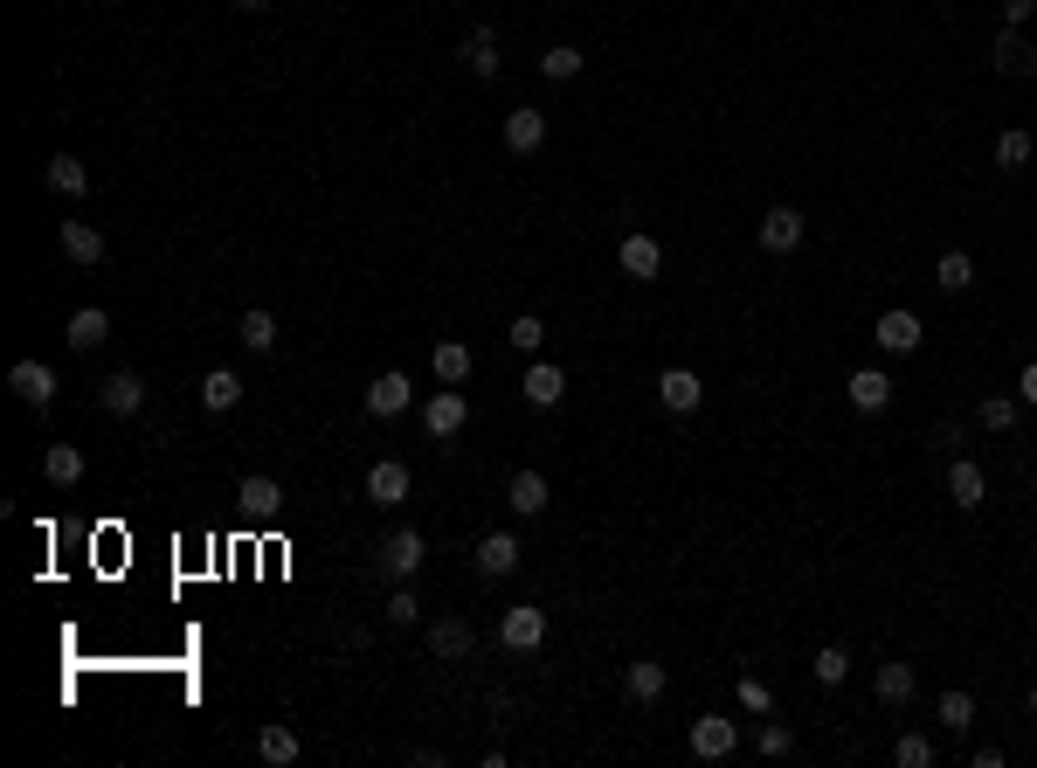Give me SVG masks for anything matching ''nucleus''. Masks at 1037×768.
Here are the masks:
<instances>
[{
  "mask_svg": "<svg viewBox=\"0 0 1037 768\" xmlns=\"http://www.w3.org/2000/svg\"><path fill=\"white\" fill-rule=\"evenodd\" d=\"M42 181L56 188V194H70V201H76V194H90V167L76 160V152H56V160L42 167Z\"/></svg>",
  "mask_w": 1037,
  "mask_h": 768,
  "instance_id": "b1692460",
  "label": "nucleus"
},
{
  "mask_svg": "<svg viewBox=\"0 0 1037 768\" xmlns=\"http://www.w3.org/2000/svg\"><path fill=\"white\" fill-rule=\"evenodd\" d=\"M913 664H878V679H872V693H878V706H906L913 700Z\"/></svg>",
  "mask_w": 1037,
  "mask_h": 768,
  "instance_id": "393cba45",
  "label": "nucleus"
},
{
  "mask_svg": "<svg viewBox=\"0 0 1037 768\" xmlns=\"http://www.w3.org/2000/svg\"><path fill=\"white\" fill-rule=\"evenodd\" d=\"M236 8H270V0H236Z\"/></svg>",
  "mask_w": 1037,
  "mask_h": 768,
  "instance_id": "49530a36",
  "label": "nucleus"
},
{
  "mask_svg": "<svg viewBox=\"0 0 1037 768\" xmlns=\"http://www.w3.org/2000/svg\"><path fill=\"white\" fill-rule=\"evenodd\" d=\"M1030 152H1037L1030 132H1003V139H996V167H1003V173H1017V167H1030Z\"/></svg>",
  "mask_w": 1037,
  "mask_h": 768,
  "instance_id": "c9c22d12",
  "label": "nucleus"
},
{
  "mask_svg": "<svg viewBox=\"0 0 1037 768\" xmlns=\"http://www.w3.org/2000/svg\"><path fill=\"white\" fill-rule=\"evenodd\" d=\"M8 388L29 402V408H49V402H56V374H49L42 361H14V367H8Z\"/></svg>",
  "mask_w": 1037,
  "mask_h": 768,
  "instance_id": "1a4fd4ad",
  "label": "nucleus"
},
{
  "mask_svg": "<svg viewBox=\"0 0 1037 768\" xmlns=\"http://www.w3.org/2000/svg\"><path fill=\"white\" fill-rule=\"evenodd\" d=\"M512 568H518V541H512V533H484V541H478V575L499 582Z\"/></svg>",
  "mask_w": 1037,
  "mask_h": 768,
  "instance_id": "412c9836",
  "label": "nucleus"
},
{
  "mask_svg": "<svg viewBox=\"0 0 1037 768\" xmlns=\"http://www.w3.org/2000/svg\"><path fill=\"white\" fill-rule=\"evenodd\" d=\"M734 748H740V727H734V721H719V713L692 721V755H698V761H726Z\"/></svg>",
  "mask_w": 1037,
  "mask_h": 768,
  "instance_id": "39448f33",
  "label": "nucleus"
},
{
  "mask_svg": "<svg viewBox=\"0 0 1037 768\" xmlns=\"http://www.w3.org/2000/svg\"><path fill=\"white\" fill-rule=\"evenodd\" d=\"M463 70H471V76H484V84L499 76V42H491V29H478L471 42H463Z\"/></svg>",
  "mask_w": 1037,
  "mask_h": 768,
  "instance_id": "7c9ffc66",
  "label": "nucleus"
},
{
  "mask_svg": "<svg viewBox=\"0 0 1037 768\" xmlns=\"http://www.w3.org/2000/svg\"><path fill=\"white\" fill-rule=\"evenodd\" d=\"M892 761H899V768H933V740H927V734H899V740H892Z\"/></svg>",
  "mask_w": 1037,
  "mask_h": 768,
  "instance_id": "e433bc0d",
  "label": "nucleus"
},
{
  "mask_svg": "<svg viewBox=\"0 0 1037 768\" xmlns=\"http://www.w3.org/2000/svg\"><path fill=\"white\" fill-rule=\"evenodd\" d=\"M505 146L512 152H539V146H547V111H533V105L505 111Z\"/></svg>",
  "mask_w": 1037,
  "mask_h": 768,
  "instance_id": "ddd939ff",
  "label": "nucleus"
},
{
  "mask_svg": "<svg viewBox=\"0 0 1037 768\" xmlns=\"http://www.w3.org/2000/svg\"><path fill=\"white\" fill-rule=\"evenodd\" d=\"M256 755H264L270 768H291V761H298V734L284 727V721H264V734H256Z\"/></svg>",
  "mask_w": 1037,
  "mask_h": 768,
  "instance_id": "bb28decb",
  "label": "nucleus"
},
{
  "mask_svg": "<svg viewBox=\"0 0 1037 768\" xmlns=\"http://www.w3.org/2000/svg\"><path fill=\"white\" fill-rule=\"evenodd\" d=\"M463 423H471V402H463L457 388H436V395L423 402V429H429L436 444H450V437H457Z\"/></svg>",
  "mask_w": 1037,
  "mask_h": 768,
  "instance_id": "7ed1b4c3",
  "label": "nucleus"
},
{
  "mask_svg": "<svg viewBox=\"0 0 1037 768\" xmlns=\"http://www.w3.org/2000/svg\"><path fill=\"white\" fill-rule=\"evenodd\" d=\"M236 499H243V512H249V520H277V512H284V484L249 471V478L236 484Z\"/></svg>",
  "mask_w": 1037,
  "mask_h": 768,
  "instance_id": "4468645a",
  "label": "nucleus"
},
{
  "mask_svg": "<svg viewBox=\"0 0 1037 768\" xmlns=\"http://www.w3.org/2000/svg\"><path fill=\"white\" fill-rule=\"evenodd\" d=\"M63 256H70V264H97V256H104V228L63 222Z\"/></svg>",
  "mask_w": 1037,
  "mask_h": 768,
  "instance_id": "cd10ccee",
  "label": "nucleus"
},
{
  "mask_svg": "<svg viewBox=\"0 0 1037 768\" xmlns=\"http://www.w3.org/2000/svg\"><path fill=\"white\" fill-rule=\"evenodd\" d=\"M471 644H478V630L463 623V617H436V623H429V651L443 658V664H457V658H471Z\"/></svg>",
  "mask_w": 1037,
  "mask_h": 768,
  "instance_id": "9d476101",
  "label": "nucleus"
},
{
  "mask_svg": "<svg viewBox=\"0 0 1037 768\" xmlns=\"http://www.w3.org/2000/svg\"><path fill=\"white\" fill-rule=\"evenodd\" d=\"M844 395H851V408H865V416H878V408L892 402V381L878 374V367H858V374L844 381Z\"/></svg>",
  "mask_w": 1037,
  "mask_h": 768,
  "instance_id": "6ab92c4d",
  "label": "nucleus"
},
{
  "mask_svg": "<svg viewBox=\"0 0 1037 768\" xmlns=\"http://www.w3.org/2000/svg\"><path fill=\"white\" fill-rule=\"evenodd\" d=\"M616 256H622V270H630L637 285H651V277L664 270V249H658V236H622V249H616Z\"/></svg>",
  "mask_w": 1037,
  "mask_h": 768,
  "instance_id": "f3484780",
  "label": "nucleus"
},
{
  "mask_svg": "<svg viewBox=\"0 0 1037 768\" xmlns=\"http://www.w3.org/2000/svg\"><path fill=\"white\" fill-rule=\"evenodd\" d=\"M236 402H243V374H236V367H207V381H201V408H207V416H228Z\"/></svg>",
  "mask_w": 1037,
  "mask_h": 768,
  "instance_id": "2eb2a0df",
  "label": "nucleus"
},
{
  "mask_svg": "<svg viewBox=\"0 0 1037 768\" xmlns=\"http://www.w3.org/2000/svg\"><path fill=\"white\" fill-rule=\"evenodd\" d=\"M658 402L671 408V416H692V408L706 402V381H698L692 367H664L658 374Z\"/></svg>",
  "mask_w": 1037,
  "mask_h": 768,
  "instance_id": "20e7f679",
  "label": "nucleus"
},
{
  "mask_svg": "<svg viewBox=\"0 0 1037 768\" xmlns=\"http://www.w3.org/2000/svg\"><path fill=\"white\" fill-rule=\"evenodd\" d=\"M933 285H941V291H969L975 285V256L969 249H948L941 264H933Z\"/></svg>",
  "mask_w": 1037,
  "mask_h": 768,
  "instance_id": "c756f323",
  "label": "nucleus"
},
{
  "mask_svg": "<svg viewBox=\"0 0 1037 768\" xmlns=\"http://www.w3.org/2000/svg\"><path fill=\"white\" fill-rule=\"evenodd\" d=\"M920 332H927V326H920L913 312H906V305H892V312H878V326H872V340L886 346V353H913V346H920Z\"/></svg>",
  "mask_w": 1037,
  "mask_h": 768,
  "instance_id": "0eeeda50",
  "label": "nucleus"
},
{
  "mask_svg": "<svg viewBox=\"0 0 1037 768\" xmlns=\"http://www.w3.org/2000/svg\"><path fill=\"white\" fill-rule=\"evenodd\" d=\"M415 617H423V602H415V588H408V582H395V596H387V623H402V630H408Z\"/></svg>",
  "mask_w": 1037,
  "mask_h": 768,
  "instance_id": "ea45409f",
  "label": "nucleus"
},
{
  "mask_svg": "<svg viewBox=\"0 0 1037 768\" xmlns=\"http://www.w3.org/2000/svg\"><path fill=\"white\" fill-rule=\"evenodd\" d=\"M948 499L962 505V512H982V499H990V478H982L975 457H954V465H948Z\"/></svg>",
  "mask_w": 1037,
  "mask_h": 768,
  "instance_id": "6e6552de",
  "label": "nucleus"
},
{
  "mask_svg": "<svg viewBox=\"0 0 1037 768\" xmlns=\"http://www.w3.org/2000/svg\"><path fill=\"white\" fill-rule=\"evenodd\" d=\"M1030 721H1037V685H1030Z\"/></svg>",
  "mask_w": 1037,
  "mask_h": 768,
  "instance_id": "de8ad7c7",
  "label": "nucleus"
},
{
  "mask_svg": "<svg viewBox=\"0 0 1037 768\" xmlns=\"http://www.w3.org/2000/svg\"><path fill=\"white\" fill-rule=\"evenodd\" d=\"M816 679H823V685H844V679H851V658H844L837 644H823V651H816Z\"/></svg>",
  "mask_w": 1037,
  "mask_h": 768,
  "instance_id": "a19ab883",
  "label": "nucleus"
},
{
  "mask_svg": "<svg viewBox=\"0 0 1037 768\" xmlns=\"http://www.w3.org/2000/svg\"><path fill=\"white\" fill-rule=\"evenodd\" d=\"M996 70L1003 76H1037V42L1024 29H1003L996 35Z\"/></svg>",
  "mask_w": 1037,
  "mask_h": 768,
  "instance_id": "f8f14e48",
  "label": "nucleus"
},
{
  "mask_svg": "<svg viewBox=\"0 0 1037 768\" xmlns=\"http://www.w3.org/2000/svg\"><path fill=\"white\" fill-rule=\"evenodd\" d=\"M933 713H941L948 734H969V727H975V700H969V693H941V706H933Z\"/></svg>",
  "mask_w": 1037,
  "mask_h": 768,
  "instance_id": "f704fd0d",
  "label": "nucleus"
},
{
  "mask_svg": "<svg viewBox=\"0 0 1037 768\" xmlns=\"http://www.w3.org/2000/svg\"><path fill=\"white\" fill-rule=\"evenodd\" d=\"M539 76H547V84H575L581 76V49H567V42L547 49V56H539Z\"/></svg>",
  "mask_w": 1037,
  "mask_h": 768,
  "instance_id": "72a5a7b5",
  "label": "nucleus"
},
{
  "mask_svg": "<svg viewBox=\"0 0 1037 768\" xmlns=\"http://www.w3.org/2000/svg\"><path fill=\"white\" fill-rule=\"evenodd\" d=\"M415 402V381L402 374V367H387V374H374V388H367V416H402V408Z\"/></svg>",
  "mask_w": 1037,
  "mask_h": 768,
  "instance_id": "423d86ee",
  "label": "nucleus"
},
{
  "mask_svg": "<svg viewBox=\"0 0 1037 768\" xmlns=\"http://www.w3.org/2000/svg\"><path fill=\"white\" fill-rule=\"evenodd\" d=\"M499 644H505V651H539V644H547V609H539V602H518V609H505V623H499Z\"/></svg>",
  "mask_w": 1037,
  "mask_h": 768,
  "instance_id": "f03ea898",
  "label": "nucleus"
},
{
  "mask_svg": "<svg viewBox=\"0 0 1037 768\" xmlns=\"http://www.w3.org/2000/svg\"><path fill=\"white\" fill-rule=\"evenodd\" d=\"M236 340H243L249 353H270V346H277V319H270V312H243Z\"/></svg>",
  "mask_w": 1037,
  "mask_h": 768,
  "instance_id": "473e14b6",
  "label": "nucleus"
},
{
  "mask_svg": "<svg viewBox=\"0 0 1037 768\" xmlns=\"http://www.w3.org/2000/svg\"><path fill=\"white\" fill-rule=\"evenodd\" d=\"M374 575H387V582H415V575H423V533H415V526L387 533V541L374 547Z\"/></svg>",
  "mask_w": 1037,
  "mask_h": 768,
  "instance_id": "f257e3e1",
  "label": "nucleus"
},
{
  "mask_svg": "<svg viewBox=\"0 0 1037 768\" xmlns=\"http://www.w3.org/2000/svg\"><path fill=\"white\" fill-rule=\"evenodd\" d=\"M795 243H802V215H795V209H768V215H761V249H768V256H789Z\"/></svg>",
  "mask_w": 1037,
  "mask_h": 768,
  "instance_id": "aec40b11",
  "label": "nucleus"
},
{
  "mask_svg": "<svg viewBox=\"0 0 1037 768\" xmlns=\"http://www.w3.org/2000/svg\"><path fill=\"white\" fill-rule=\"evenodd\" d=\"M429 367H436V381H463V374H471V346H463V340H443V346L429 353Z\"/></svg>",
  "mask_w": 1037,
  "mask_h": 768,
  "instance_id": "2f4dec72",
  "label": "nucleus"
},
{
  "mask_svg": "<svg viewBox=\"0 0 1037 768\" xmlns=\"http://www.w3.org/2000/svg\"><path fill=\"white\" fill-rule=\"evenodd\" d=\"M1017 395H1024V402H1030V408H1037V361H1030V367H1024V374H1017Z\"/></svg>",
  "mask_w": 1037,
  "mask_h": 768,
  "instance_id": "a18cd8bd",
  "label": "nucleus"
},
{
  "mask_svg": "<svg viewBox=\"0 0 1037 768\" xmlns=\"http://www.w3.org/2000/svg\"><path fill=\"white\" fill-rule=\"evenodd\" d=\"M1009 423H1017V402H1009V395H990V402H982V429H996V437H1003Z\"/></svg>",
  "mask_w": 1037,
  "mask_h": 768,
  "instance_id": "79ce46f5",
  "label": "nucleus"
},
{
  "mask_svg": "<svg viewBox=\"0 0 1037 768\" xmlns=\"http://www.w3.org/2000/svg\"><path fill=\"white\" fill-rule=\"evenodd\" d=\"M63 340H70L76 353H90V346H104V340H111V319H104V305H84V312H70Z\"/></svg>",
  "mask_w": 1037,
  "mask_h": 768,
  "instance_id": "a211bd4d",
  "label": "nucleus"
},
{
  "mask_svg": "<svg viewBox=\"0 0 1037 768\" xmlns=\"http://www.w3.org/2000/svg\"><path fill=\"white\" fill-rule=\"evenodd\" d=\"M42 478L49 484H76V478H84V450H76V444H49L42 450Z\"/></svg>",
  "mask_w": 1037,
  "mask_h": 768,
  "instance_id": "c85d7f7f",
  "label": "nucleus"
},
{
  "mask_svg": "<svg viewBox=\"0 0 1037 768\" xmlns=\"http://www.w3.org/2000/svg\"><path fill=\"white\" fill-rule=\"evenodd\" d=\"M789 748H795V734H789L782 721H768V727H761V755H768V761H782Z\"/></svg>",
  "mask_w": 1037,
  "mask_h": 768,
  "instance_id": "37998d69",
  "label": "nucleus"
},
{
  "mask_svg": "<svg viewBox=\"0 0 1037 768\" xmlns=\"http://www.w3.org/2000/svg\"><path fill=\"white\" fill-rule=\"evenodd\" d=\"M734 693H740V706H747V713H761V721L774 713V685H768V679H755V672H747V679L734 685Z\"/></svg>",
  "mask_w": 1037,
  "mask_h": 768,
  "instance_id": "4c0bfd02",
  "label": "nucleus"
},
{
  "mask_svg": "<svg viewBox=\"0 0 1037 768\" xmlns=\"http://www.w3.org/2000/svg\"><path fill=\"white\" fill-rule=\"evenodd\" d=\"M97 402L111 408V416H139V408H146V381H139V374H111V381L97 388Z\"/></svg>",
  "mask_w": 1037,
  "mask_h": 768,
  "instance_id": "5701e85b",
  "label": "nucleus"
},
{
  "mask_svg": "<svg viewBox=\"0 0 1037 768\" xmlns=\"http://www.w3.org/2000/svg\"><path fill=\"white\" fill-rule=\"evenodd\" d=\"M622 693H630L637 706H651V700H664V664H651V658H637L630 672H622Z\"/></svg>",
  "mask_w": 1037,
  "mask_h": 768,
  "instance_id": "a878e982",
  "label": "nucleus"
},
{
  "mask_svg": "<svg viewBox=\"0 0 1037 768\" xmlns=\"http://www.w3.org/2000/svg\"><path fill=\"white\" fill-rule=\"evenodd\" d=\"M505 340H512V346H518V353H539V340H547V326H539V319H533V312H518V319H512V326H505Z\"/></svg>",
  "mask_w": 1037,
  "mask_h": 768,
  "instance_id": "58836bf2",
  "label": "nucleus"
},
{
  "mask_svg": "<svg viewBox=\"0 0 1037 768\" xmlns=\"http://www.w3.org/2000/svg\"><path fill=\"white\" fill-rule=\"evenodd\" d=\"M367 499H374V505H402V499H408V465L381 457V465L367 471Z\"/></svg>",
  "mask_w": 1037,
  "mask_h": 768,
  "instance_id": "4be33fe9",
  "label": "nucleus"
},
{
  "mask_svg": "<svg viewBox=\"0 0 1037 768\" xmlns=\"http://www.w3.org/2000/svg\"><path fill=\"white\" fill-rule=\"evenodd\" d=\"M518 395H526L533 408H560V395H567V374H560L554 361H533V367H526V381H518Z\"/></svg>",
  "mask_w": 1037,
  "mask_h": 768,
  "instance_id": "9b49d317",
  "label": "nucleus"
},
{
  "mask_svg": "<svg viewBox=\"0 0 1037 768\" xmlns=\"http://www.w3.org/2000/svg\"><path fill=\"white\" fill-rule=\"evenodd\" d=\"M1030 14H1037V0H1003V29H1024Z\"/></svg>",
  "mask_w": 1037,
  "mask_h": 768,
  "instance_id": "c03bdc74",
  "label": "nucleus"
},
{
  "mask_svg": "<svg viewBox=\"0 0 1037 768\" xmlns=\"http://www.w3.org/2000/svg\"><path fill=\"white\" fill-rule=\"evenodd\" d=\"M505 505L518 512V520H539V512H547V478H539V471H512Z\"/></svg>",
  "mask_w": 1037,
  "mask_h": 768,
  "instance_id": "dca6fc26",
  "label": "nucleus"
}]
</instances>
